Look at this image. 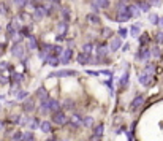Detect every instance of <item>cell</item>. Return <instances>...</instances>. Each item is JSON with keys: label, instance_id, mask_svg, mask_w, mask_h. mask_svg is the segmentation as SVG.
Returning <instances> with one entry per match:
<instances>
[{"label": "cell", "instance_id": "obj_1", "mask_svg": "<svg viewBox=\"0 0 163 141\" xmlns=\"http://www.w3.org/2000/svg\"><path fill=\"white\" fill-rule=\"evenodd\" d=\"M130 18H131V14H130V11H128V6L125 5V3H122V5L119 6V16H117V19H119V21H122V22H125V21H128Z\"/></svg>", "mask_w": 163, "mask_h": 141}, {"label": "cell", "instance_id": "obj_2", "mask_svg": "<svg viewBox=\"0 0 163 141\" xmlns=\"http://www.w3.org/2000/svg\"><path fill=\"white\" fill-rule=\"evenodd\" d=\"M52 120H54V124H57V125H63V124H67V116H65V113H63V111L54 113Z\"/></svg>", "mask_w": 163, "mask_h": 141}, {"label": "cell", "instance_id": "obj_3", "mask_svg": "<svg viewBox=\"0 0 163 141\" xmlns=\"http://www.w3.org/2000/svg\"><path fill=\"white\" fill-rule=\"evenodd\" d=\"M11 54L14 56V57H22V56H24V48H22L21 43H14V45H13Z\"/></svg>", "mask_w": 163, "mask_h": 141}, {"label": "cell", "instance_id": "obj_4", "mask_svg": "<svg viewBox=\"0 0 163 141\" xmlns=\"http://www.w3.org/2000/svg\"><path fill=\"white\" fill-rule=\"evenodd\" d=\"M142 105H144V97L138 95L136 98H135L133 102H131V109H133V111H138V109H140Z\"/></svg>", "mask_w": 163, "mask_h": 141}, {"label": "cell", "instance_id": "obj_5", "mask_svg": "<svg viewBox=\"0 0 163 141\" xmlns=\"http://www.w3.org/2000/svg\"><path fill=\"white\" fill-rule=\"evenodd\" d=\"M47 105H49V111H52V113L60 111V103L57 102V100H54V98L47 100Z\"/></svg>", "mask_w": 163, "mask_h": 141}, {"label": "cell", "instance_id": "obj_6", "mask_svg": "<svg viewBox=\"0 0 163 141\" xmlns=\"http://www.w3.org/2000/svg\"><path fill=\"white\" fill-rule=\"evenodd\" d=\"M71 49L68 48V49H65V51H62V57L59 59V62H62V63H68L70 62V59H71Z\"/></svg>", "mask_w": 163, "mask_h": 141}, {"label": "cell", "instance_id": "obj_7", "mask_svg": "<svg viewBox=\"0 0 163 141\" xmlns=\"http://www.w3.org/2000/svg\"><path fill=\"white\" fill-rule=\"evenodd\" d=\"M152 81H154V76L152 75H141L140 76V83L142 86H151Z\"/></svg>", "mask_w": 163, "mask_h": 141}, {"label": "cell", "instance_id": "obj_8", "mask_svg": "<svg viewBox=\"0 0 163 141\" xmlns=\"http://www.w3.org/2000/svg\"><path fill=\"white\" fill-rule=\"evenodd\" d=\"M136 57L140 60H147L149 57H151V49H147V48H142L140 52L136 54Z\"/></svg>", "mask_w": 163, "mask_h": 141}, {"label": "cell", "instance_id": "obj_9", "mask_svg": "<svg viewBox=\"0 0 163 141\" xmlns=\"http://www.w3.org/2000/svg\"><path fill=\"white\" fill-rule=\"evenodd\" d=\"M70 125L73 127V129H79V127L83 125V119H81L79 116H76V114H74V116L71 117V120H70Z\"/></svg>", "mask_w": 163, "mask_h": 141}, {"label": "cell", "instance_id": "obj_10", "mask_svg": "<svg viewBox=\"0 0 163 141\" xmlns=\"http://www.w3.org/2000/svg\"><path fill=\"white\" fill-rule=\"evenodd\" d=\"M45 16H46V11H45L43 6H38V8L33 10V18H35V19H43Z\"/></svg>", "mask_w": 163, "mask_h": 141}, {"label": "cell", "instance_id": "obj_11", "mask_svg": "<svg viewBox=\"0 0 163 141\" xmlns=\"http://www.w3.org/2000/svg\"><path fill=\"white\" fill-rule=\"evenodd\" d=\"M120 45H122L120 38H113L111 40V45H109V49L111 51H117V49L120 48Z\"/></svg>", "mask_w": 163, "mask_h": 141}, {"label": "cell", "instance_id": "obj_12", "mask_svg": "<svg viewBox=\"0 0 163 141\" xmlns=\"http://www.w3.org/2000/svg\"><path fill=\"white\" fill-rule=\"evenodd\" d=\"M54 76H60V78H63V76H73V75H76L74 72H71V70H60V72H56V73H52Z\"/></svg>", "mask_w": 163, "mask_h": 141}, {"label": "cell", "instance_id": "obj_13", "mask_svg": "<svg viewBox=\"0 0 163 141\" xmlns=\"http://www.w3.org/2000/svg\"><path fill=\"white\" fill-rule=\"evenodd\" d=\"M33 109H35V103H33V100H27V102L24 103V111L25 113H32Z\"/></svg>", "mask_w": 163, "mask_h": 141}, {"label": "cell", "instance_id": "obj_14", "mask_svg": "<svg viewBox=\"0 0 163 141\" xmlns=\"http://www.w3.org/2000/svg\"><path fill=\"white\" fill-rule=\"evenodd\" d=\"M78 62H79L81 65H86V63L90 62V57L87 56V54H84V52H81V54L78 56Z\"/></svg>", "mask_w": 163, "mask_h": 141}, {"label": "cell", "instance_id": "obj_15", "mask_svg": "<svg viewBox=\"0 0 163 141\" xmlns=\"http://www.w3.org/2000/svg\"><path fill=\"white\" fill-rule=\"evenodd\" d=\"M36 94H38V98L41 100V102H46V100H49V98H47V92H46L45 87H40Z\"/></svg>", "mask_w": 163, "mask_h": 141}, {"label": "cell", "instance_id": "obj_16", "mask_svg": "<svg viewBox=\"0 0 163 141\" xmlns=\"http://www.w3.org/2000/svg\"><path fill=\"white\" fill-rule=\"evenodd\" d=\"M128 11H130V14H131V18H136V16H140V8H138V5H131V6H128Z\"/></svg>", "mask_w": 163, "mask_h": 141}, {"label": "cell", "instance_id": "obj_17", "mask_svg": "<svg viewBox=\"0 0 163 141\" xmlns=\"http://www.w3.org/2000/svg\"><path fill=\"white\" fill-rule=\"evenodd\" d=\"M40 129H41V132H45V133H49L51 132V122H47V120H45V122H41L40 124Z\"/></svg>", "mask_w": 163, "mask_h": 141}, {"label": "cell", "instance_id": "obj_18", "mask_svg": "<svg viewBox=\"0 0 163 141\" xmlns=\"http://www.w3.org/2000/svg\"><path fill=\"white\" fill-rule=\"evenodd\" d=\"M94 3L98 8H108L109 6V0H94Z\"/></svg>", "mask_w": 163, "mask_h": 141}, {"label": "cell", "instance_id": "obj_19", "mask_svg": "<svg viewBox=\"0 0 163 141\" xmlns=\"http://www.w3.org/2000/svg\"><path fill=\"white\" fill-rule=\"evenodd\" d=\"M103 124H98L97 127H95V130H94V136H98V138H100L101 135H103Z\"/></svg>", "mask_w": 163, "mask_h": 141}, {"label": "cell", "instance_id": "obj_20", "mask_svg": "<svg viewBox=\"0 0 163 141\" xmlns=\"http://www.w3.org/2000/svg\"><path fill=\"white\" fill-rule=\"evenodd\" d=\"M92 51H94V45H92V43H86V45L83 46V52H84V54L89 56Z\"/></svg>", "mask_w": 163, "mask_h": 141}, {"label": "cell", "instance_id": "obj_21", "mask_svg": "<svg viewBox=\"0 0 163 141\" xmlns=\"http://www.w3.org/2000/svg\"><path fill=\"white\" fill-rule=\"evenodd\" d=\"M46 62L51 63V65H57V63H59V57H56V56H46Z\"/></svg>", "mask_w": 163, "mask_h": 141}, {"label": "cell", "instance_id": "obj_22", "mask_svg": "<svg viewBox=\"0 0 163 141\" xmlns=\"http://www.w3.org/2000/svg\"><path fill=\"white\" fill-rule=\"evenodd\" d=\"M83 125L84 127H92L94 125V117H90V116L84 117V119H83Z\"/></svg>", "mask_w": 163, "mask_h": 141}, {"label": "cell", "instance_id": "obj_23", "mask_svg": "<svg viewBox=\"0 0 163 141\" xmlns=\"http://www.w3.org/2000/svg\"><path fill=\"white\" fill-rule=\"evenodd\" d=\"M138 8H140V11H149V8H151V3H149V2H140Z\"/></svg>", "mask_w": 163, "mask_h": 141}, {"label": "cell", "instance_id": "obj_24", "mask_svg": "<svg viewBox=\"0 0 163 141\" xmlns=\"http://www.w3.org/2000/svg\"><path fill=\"white\" fill-rule=\"evenodd\" d=\"M29 97V92L27 90H18V94H16V98L18 100H24V98H27Z\"/></svg>", "mask_w": 163, "mask_h": 141}, {"label": "cell", "instance_id": "obj_25", "mask_svg": "<svg viewBox=\"0 0 163 141\" xmlns=\"http://www.w3.org/2000/svg\"><path fill=\"white\" fill-rule=\"evenodd\" d=\"M27 124H29V127L32 130H35L36 127H40V124H38V120L35 119V117H33V119H30V120H27Z\"/></svg>", "mask_w": 163, "mask_h": 141}, {"label": "cell", "instance_id": "obj_26", "mask_svg": "<svg viewBox=\"0 0 163 141\" xmlns=\"http://www.w3.org/2000/svg\"><path fill=\"white\" fill-rule=\"evenodd\" d=\"M35 138H33V133L32 132H25L22 133V141H33Z\"/></svg>", "mask_w": 163, "mask_h": 141}, {"label": "cell", "instance_id": "obj_27", "mask_svg": "<svg viewBox=\"0 0 163 141\" xmlns=\"http://www.w3.org/2000/svg\"><path fill=\"white\" fill-rule=\"evenodd\" d=\"M140 30H141V29H140V25H133V27L130 29V33H131V36H140V33H141Z\"/></svg>", "mask_w": 163, "mask_h": 141}, {"label": "cell", "instance_id": "obj_28", "mask_svg": "<svg viewBox=\"0 0 163 141\" xmlns=\"http://www.w3.org/2000/svg\"><path fill=\"white\" fill-rule=\"evenodd\" d=\"M106 52H108L106 46H98V48H97V56H105Z\"/></svg>", "mask_w": 163, "mask_h": 141}, {"label": "cell", "instance_id": "obj_29", "mask_svg": "<svg viewBox=\"0 0 163 141\" xmlns=\"http://www.w3.org/2000/svg\"><path fill=\"white\" fill-rule=\"evenodd\" d=\"M57 30H59V33H65L67 32V24L65 22H59V25H57Z\"/></svg>", "mask_w": 163, "mask_h": 141}, {"label": "cell", "instance_id": "obj_30", "mask_svg": "<svg viewBox=\"0 0 163 141\" xmlns=\"http://www.w3.org/2000/svg\"><path fill=\"white\" fill-rule=\"evenodd\" d=\"M149 21H151L152 24H158V22H160V19H158V16L155 14V13H152V14L149 16Z\"/></svg>", "mask_w": 163, "mask_h": 141}, {"label": "cell", "instance_id": "obj_31", "mask_svg": "<svg viewBox=\"0 0 163 141\" xmlns=\"http://www.w3.org/2000/svg\"><path fill=\"white\" fill-rule=\"evenodd\" d=\"M127 84H128V73H125V75L120 78V86L122 87H127Z\"/></svg>", "mask_w": 163, "mask_h": 141}, {"label": "cell", "instance_id": "obj_32", "mask_svg": "<svg viewBox=\"0 0 163 141\" xmlns=\"http://www.w3.org/2000/svg\"><path fill=\"white\" fill-rule=\"evenodd\" d=\"M13 3H14L16 6H19V8H24V6L27 5V0H13Z\"/></svg>", "mask_w": 163, "mask_h": 141}, {"label": "cell", "instance_id": "obj_33", "mask_svg": "<svg viewBox=\"0 0 163 141\" xmlns=\"http://www.w3.org/2000/svg\"><path fill=\"white\" fill-rule=\"evenodd\" d=\"M29 48L30 49H35L36 48V40L33 36H29Z\"/></svg>", "mask_w": 163, "mask_h": 141}, {"label": "cell", "instance_id": "obj_34", "mask_svg": "<svg viewBox=\"0 0 163 141\" xmlns=\"http://www.w3.org/2000/svg\"><path fill=\"white\" fill-rule=\"evenodd\" d=\"M40 111H41L43 114L49 111V105H47V100H46V102H43V103H41V108H40Z\"/></svg>", "mask_w": 163, "mask_h": 141}, {"label": "cell", "instance_id": "obj_35", "mask_svg": "<svg viewBox=\"0 0 163 141\" xmlns=\"http://www.w3.org/2000/svg\"><path fill=\"white\" fill-rule=\"evenodd\" d=\"M22 79H24V76L19 75V73H14V75H13V81H14V83H21Z\"/></svg>", "mask_w": 163, "mask_h": 141}, {"label": "cell", "instance_id": "obj_36", "mask_svg": "<svg viewBox=\"0 0 163 141\" xmlns=\"http://www.w3.org/2000/svg\"><path fill=\"white\" fill-rule=\"evenodd\" d=\"M151 56H154V57H160V48H154V49H151Z\"/></svg>", "mask_w": 163, "mask_h": 141}, {"label": "cell", "instance_id": "obj_37", "mask_svg": "<svg viewBox=\"0 0 163 141\" xmlns=\"http://www.w3.org/2000/svg\"><path fill=\"white\" fill-rule=\"evenodd\" d=\"M140 41H141V45H142V46L146 45V41H149V36H147V33H144V35H141Z\"/></svg>", "mask_w": 163, "mask_h": 141}, {"label": "cell", "instance_id": "obj_38", "mask_svg": "<svg viewBox=\"0 0 163 141\" xmlns=\"http://www.w3.org/2000/svg\"><path fill=\"white\" fill-rule=\"evenodd\" d=\"M6 68H8V62H0V72H6Z\"/></svg>", "mask_w": 163, "mask_h": 141}, {"label": "cell", "instance_id": "obj_39", "mask_svg": "<svg viewBox=\"0 0 163 141\" xmlns=\"http://www.w3.org/2000/svg\"><path fill=\"white\" fill-rule=\"evenodd\" d=\"M13 141H22V132H18L13 136Z\"/></svg>", "mask_w": 163, "mask_h": 141}, {"label": "cell", "instance_id": "obj_40", "mask_svg": "<svg viewBox=\"0 0 163 141\" xmlns=\"http://www.w3.org/2000/svg\"><path fill=\"white\" fill-rule=\"evenodd\" d=\"M62 13H63V18H65V21H68V19H70V13H68V8H62Z\"/></svg>", "mask_w": 163, "mask_h": 141}, {"label": "cell", "instance_id": "obj_41", "mask_svg": "<svg viewBox=\"0 0 163 141\" xmlns=\"http://www.w3.org/2000/svg\"><path fill=\"white\" fill-rule=\"evenodd\" d=\"M87 18H89V21H90V22H97V24H98V16H95V14H89Z\"/></svg>", "mask_w": 163, "mask_h": 141}, {"label": "cell", "instance_id": "obj_42", "mask_svg": "<svg viewBox=\"0 0 163 141\" xmlns=\"http://www.w3.org/2000/svg\"><path fill=\"white\" fill-rule=\"evenodd\" d=\"M155 38H157V43H163V32H158Z\"/></svg>", "mask_w": 163, "mask_h": 141}, {"label": "cell", "instance_id": "obj_43", "mask_svg": "<svg viewBox=\"0 0 163 141\" xmlns=\"http://www.w3.org/2000/svg\"><path fill=\"white\" fill-rule=\"evenodd\" d=\"M65 108L67 109H73V102H71V100H67L65 102Z\"/></svg>", "mask_w": 163, "mask_h": 141}, {"label": "cell", "instance_id": "obj_44", "mask_svg": "<svg viewBox=\"0 0 163 141\" xmlns=\"http://www.w3.org/2000/svg\"><path fill=\"white\" fill-rule=\"evenodd\" d=\"M154 68H155V65H152V63H149V65H147V67H146V72L152 73V72H154Z\"/></svg>", "mask_w": 163, "mask_h": 141}, {"label": "cell", "instance_id": "obj_45", "mask_svg": "<svg viewBox=\"0 0 163 141\" xmlns=\"http://www.w3.org/2000/svg\"><path fill=\"white\" fill-rule=\"evenodd\" d=\"M0 13H3V14H6V13H8V10L5 8V5H3V3H0Z\"/></svg>", "mask_w": 163, "mask_h": 141}, {"label": "cell", "instance_id": "obj_46", "mask_svg": "<svg viewBox=\"0 0 163 141\" xmlns=\"http://www.w3.org/2000/svg\"><path fill=\"white\" fill-rule=\"evenodd\" d=\"M119 35H120V36H122V38H124V36H125V35H127V29H124V27H122L120 30H119Z\"/></svg>", "mask_w": 163, "mask_h": 141}, {"label": "cell", "instance_id": "obj_47", "mask_svg": "<svg viewBox=\"0 0 163 141\" xmlns=\"http://www.w3.org/2000/svg\"><path fill=\"white\" fill-rule=\"evenodd\" d=\"M149 3H154V5H157V6H160V3H162V0H151Z\"/></svg>", "mask_w": 163, "mask_h": 141}, {"label": "cell", "instance_id": "obj_48", "mask_svg": "<svg viewBox=\"0 0 163 141\" xmlns=\"http://www.w3.org/2000/svg\"><path fill=\"white\" fill-rule=\"evenodd\" d=\"M92 8H94L95 11H97V13H98V10H100V8H98V6H97V5H95V3H92Z\"/></svg>", "mask_w": 163, "mask_h": 141}, {"label": "cell", "instance_id": "obj_49", "mask_svg": "<svg viewBox=\"0 0 163 141\" xmlns=\"http://www.w3.org/2000/svg\"><path fill=\"white\" fill-rule=\"evenodd\" d=\"M90 141H100V138H98V136H92V138H90Z\"/></svg>", "mask_w": 163, "mask_h": 141}, {"label": "cell", "instance_id": "obj_50", "mask_svg": "<svg viewBox=\"0 0 163 141\" xmlns=\"http://www.w3.org/2000/svg\"><path fill=\"white\" fill-rule=\"evenodd\" d=\"M3 130V124H2V120H0V132Z\"/></svg>", "mask_w": 163, "mask_h": 141}, {"label": "cell", "instance_id": "obj_51", "mask_svg": "<svg viewBox=\"0 0 163 141\" xmlns=\"http://www.w3.org/2000/svg\"><path fill=\"white\" fill-rule=\"evenodd\" d=\"M47 141H57L56 138H49V140H47Z\"/></svg>", "mask_w": 163, "mask_h": 141}, {"label": "cell", "instance_id": "obj_52", "mask_svg": "<svg viewBox=\"0 0 163 141\" xmlns=\"http://www.w3.org/2000/svg\"><path fill=\"white\" fill-rule=\"evenodd\" d=\"M60 2V0H52V3H59Z\"/></svg>", "mask_w": 163, "mask_h": 141}, {"label": "cell", "instance_id": "obj_53", "mask_svg": "<svg viewBox=\"0 0 163 141\" xmlns=\"http://www.w3.org/2000/svg\"><path fill=\"white\" fill-rule=\"evenodd\" d=\"M160 24H162V25H163V18H162V19H160Z\"/></svg>", "mask_w": 163, "mask_h": 141}, {"label": "cell", "instance_id": "obj_54", "mask_svg": "<svg viewBox=\"0 0 163 141\" xmlns=\"http://www.w3.org/2000/svg\"><path fill=\"white\" fill-rule=\"evenodd\" d=\"M122 2H128V0H122Z\"/></svg>", "mask_w": 163, "mask_h": 141}]
</instances>
